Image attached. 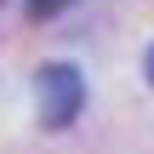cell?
Wrapping results in <instances>:
<instances>
[{"label": "cell", "mask_w": 154, "mask_h": 154, "mask_svg": "<svg viewBox=\"0 0 154 154\" xmlns=\"http://www.w3.org/2000/svg\"><path fill=\"white\" fill-rule=\"evenodd\" d=\"M86 109V74L74 63H46L34 69V114L46 131H69Z\"/></svg>", "instance_id": "1"}, {"label": "cell", "mask_w": 154, "mask_h": 154, "mask_svg": "<svg viewBox=\"0 0 154 154\" xmlns=\"http://www.w3.org/2000/svg\"><path fill=\"white\" fill-rule=\"evenodd\" d=\"M74 0H29V17L34 23H46V17H57V11H69Z\"/></svg>", "instance_id": "2"}, {"label": "cell", "mask_w": 154, "mask_h": 154, "mask_svg": "<svg viewBox=\"0 0 154 154\" xmlns=\"http://www.w3.org/2000/svg\"><path fill=\"white\" fill-rule=\"evenodd\" d=\"M143 74H149V86H154V46H149V57H143Z\"/></svg>", "instance_id": "3"}]
</instances>
